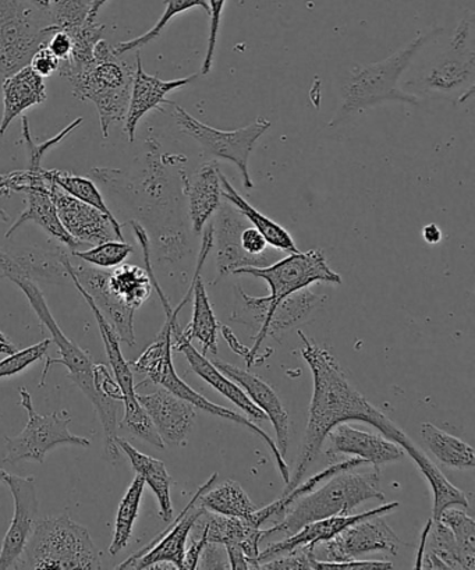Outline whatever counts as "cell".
<instances>
[{"mask_svg": "<svg viewBox=\"0 0 475 570\" xmlns=\"http://www.w3.org/2000/svg\"><path fill=\"white\" fill-rule=\"evenodd\" d=\"M298 335L303 342L301 356L311 368L314 391L300 455L284 494L301 483L308 468L317 461L328 434L336 425L350 422L367 423L399 446L410 439L349 383L345 371L333 354L308 340L304 332L298 331Z\"/></svg>", "mask_w": 475, "mask_h": 570, "instance_id": "obj_1", "label": "cell"}, {"mask_svg": "<svg viewBox=\"0 0 475 570\" xmlns=\"http://www.w3.org/2000/svg\"><path fill=\"white\" fill-rule=\"evenodd\" d=\"M234 275H250L267 282L270 293L267 297L248 296L241 287H236L237 308L231 321L259 326L267 323L270 314L285 297L308 286L318 284H342V276L329 267L327 258L318 248L306 253H293L289 257L263 268H240Z\"/></svg>", "mask_w": 475, "mask_h": 570, "instance_id": "obj_2", "label": "cell"}, {"mask_svg": "<svg viewBox=\"0 0 475 570\" xmlns=\"http://www.w3.org/2000/svg\"><path fill=\"white\" fill-rule=\"evenodd\" d=\"M12 282L14 285H18L26 297L29 298L37 317L40 318L41 323L51 332L52 342L58 346L60 354L59 358L47 357L46 367L42 370L40 381L41 389L46 385L47 375L52 365H65V367L68 368L69 379L85 392V395L91 401L93 409H96L99 420H101L105 455L112 462L118 461L119 448L116 445V439L119 436L118 401L105 400V397L98 394L96 385H93V363L90 353L77 346L73 341L69 340V337L63 334L57 320L53 318L51 309L48 307L46 296L42 295L37 282L27 278H18Z\"/></svg>", "mask_w": 475, "mask_h": 570, "instance_id": "obj_3", "label": "cell"}, {"mask_svg": "<svg viewBox=\"0 0 475 570\" xmlns=\"http://www.w3.org/2000/svg\"><path fill=\"white\" fill-rule=\"evenodd\" d=\"M180 308L176 307L174 313L168 315L167 321L159 332L157 340L149 345L146 351L141 353V356L130 362V367L136 373H140L147 376L149 383L162 386V389L172 392L174 395L179 396L180 400L191 403L192 406L198 411L212 414V416L222 417L243 425L247 430H250L254 435H257L265 445L269 448L273 453L276 466H278L285 483L290 479V470L287 466L286 459L280 455L276 442L265 433L263 429H259L257 424H254L251 420L243 417L241 414L230 411L224 406L215 405L211 401H208L206 396L198 394L197 391L192 390L191 386L185 383L176 373L174 358H172V330L174 325L178 324Z\"/></svg>", "mask_w": 475, "mask_h": 570, "instance_id": "obj_4", "label": "cell"}, {"mask_svg": "<svg viewBox=\"0 0 475 570\" xmlns=\"http://www.w3.org/2000/svg\"><path fill=\"white\" fill-rule=\"evenodd\" d=\"M441 32H444V30L436 29L427 32V35L419 32L407 46L388 59L353 68L345 82L344 91H342V98L344 99H342V107L333 125L339 124L352 114L362 112V110L377 107V105L386 101L412 105L422 102V99L413 96V94L403 91L399 82L403 73L413 63L417 53Z\"/></svg>", "mask_w": 475, "mask_h": 570, "instance_id": "obj_5", "label": "cell"}, {"mask_svg": "<svg viewBox=\"0 0 475 570\" xmlns=\"http://www.w3.org/2000/svg\"><path fill=\"white\" fill-rule=\"evenodd\" d=\"M385 501L380 490L379 469L373 472L353 473L352 470L333 475L321 489H315L298 498L286 509L285 518L274 528L263 530V540L268 535L295 534L303 525L338 514H352L353 509L366 501Z\"/></svg>", "mask_w": 475, "mask_h": 570, "instance_id": "obj_6", "label": "cell"}, {"mask_svg": "<svg viewBox=\"0 0 475 570\" xmlns=\"http://www.w3.org/2000/svg\"><path fill=\"white\" fill-rule=\"evenodd\" d=\"M135 69L125 63L107 40L97 43L90 68L70 77L77 99L96 105L102 137H109L110 126L125 121L129 110Z\"/></svg>", "mask_w": 475, "mask_h": 570, "instance_id": "obj_7", "label": "cell"}, {"mask_svg": "<svg viewBox=\"0 0 475 570\" xmlns=\"http://www.w3.org/2000/svg\"><path fill=\"white\" fill-rule=\"evenodd\" d=\"M16 569H102L86 528L66 514L37 522Z\"/></svg>", "mask_w": 475, "mask_h": 570, "instance_id": "obj_8", "label": "cell"}, {"mask_svg": "<svg viewBox=\"0 0 475 570\" xmlns=\"http://www.w3.org/2000/svg\"><path fill=\"white\" fill-rule=\"evenodd\" d=\"M53 31L48 12L27 0H0V75L8 77L29 66Z\"/></svg>", "mask_w": 475, "mask_h": 570, "instance_id": "obj_9", "label": "cell"}, {"mask_svg": "<svg viewBox=\"0 0 475 570\" xmlns=\"http://www.w3.org/2000/svg\"><path fill=\"white\" fill-rule=\"evenodd\" d=\"M20 406L29 414V422L19 435L7 436V458L4 463L18 464L20 462L43 463L49 451L59 445L90 448L91 440L75 435L69 430L71 417L66 411L53 412L49 416H41L32 405V397L26 386L19 389Z\"/></svg>", "mask_w": 475, "mask_h": 570, "instance_id": "obj_10", "label": "cell"}, {"mask_svg": "<svg viewBox=\"0 0 475 570\" xmlns=\"http://www.w3.org/2000/svg\"><path fill=\"white\" fill-rule=\"evenodd\" d=\"M170 105L174 107V118L179 129L192 140L200 142L215 157L234 164L240 171L243 185L251 190L254 183L248 170V160L259 138L270 129V121L259 116L241 129L225 131L202 124L178 104Z\"/></svg>", "mask_w": 475, "mask_h": 570, "instance_id": "obj_11", "label": "cell"}, {"mask_svg": "<svg viewBox=\"0 0 475 570\" xmlns=\"http://www.w3.org/2000/svg\"><path fill=\"white\" fill-rule=\"evenodd\" d=\"M218 473H214L206 484L197 490L196 495L184 509V512L175 519L164 533L155 537L142 550L132 553L127 561L120 563L116 569H149L159 564L169 563L176 569H184L187 540H189L192 528L198 523L206 509L198 505V498L217 483Z\"/></svg>", "mask_w": 475, "mask_h": 570, "instance_id": "obj_12", "label": "cell"}, {"mask_svg": "<svg viewBox=\"0 0 475 570\" xmlns=\"http://www.w3.org/2000/svg\"><path fill=\"white\" fill-rule=\"evenodd\" d=\"M399 537L385 522L384 514H375L347 525L334 539L314 546L317 561L340 562L357 559L369 552H386L397 556L400 548Z\"/></svg>", "mask_w": 475, "mask_h": 570, "instance_id": "obj_13", "label": "cell"}, {"mask_svg": "<svg viewBox=\"0 0 475 570\" xmlns=\"http://www.w3.org/2000/svg\"><path fill=\"white\" fill-rule=\"evenodd\" d=\"M46 183L49 196L57 206L60 223L81 246H96L99 243L113 240L115 237H118V240H123V232H121L125 228L123 225L113 224L108 215L90 204L77 200L55 183L47 180Z\"/></svg>", "mask_w": 475, "mask_h": 570, "instance_id": "obj_14", "label": "cell"}, {"mask_svg": "<svg viewBox=\"0 0 475 570\" xmlns=\"http://www.w3.org/2000/svg\"><path fill=\"white\" fill-rule=\"evenodd\" d=\"M4 483L12 491L14 513L0 548V570L16 569L27 542L34 533L38 513L36 479L8 474Z\"/></svg>", "mask_w": 475, "mask_h": 570, "instance_id": "obj_15", "label": "cell"}, {"mask_svg": "<svg viewBox=\"0 0 475 570\" xmlns=\"http://www.w3.org/2000/svg\"><path fill=\"white\" fill-rule=\"evenodd\" d=\"M245 226L246 218L234 206H230L229 203L220 204L217 224H214V248H217V281L226 275L235 274L237 269L263 268L273 262L276 250H268L263 256H251V254L243 250L240 235Z\"/></svg>", "mask_w": 475, "mask_h": 570, "instance_id": "obj_16", "label": "cell"}, {"mask_svg": "<svg viewBox=\"0 0 475 570\" xmlns=\"http://www.w3.org/2000/svg\"><path fill=\"white\" fill-rule=\"evenodd\" d=\"M70 281H76L96 303L99 312L112 325L119 341L129 346L136 345L135 309L125 306L115 297L108 286L109 269L91 268L88 265H73L66 262Z\"/></svg>", "mask_w": 475, "mask_h": 570, "instance_id": "obj_17", "label": "cell"}, {"mask_svg": "<svg viewBox=\"0 0 475 570\" xmlns=\"http://www.w3.org/2000/svg\"><path fill=\"white\" fill-rule=\"evenodd\" d=\"M198 79V75L184 77V79H176L165 81L157 76L146 73L142 68V60L140 51H137V60L135 68V76H132L131 96L129 110H127L125 119V131L129 141H135L136 130L140 120L148 112L154 109H161L165 104H172L167 98L179 88L189 86L190 82Z\"/></svg>", "mask_w": 475, "mask_h": 570, "instance_id": "obj_18", "label": "cell"}, {"mask_svg": "<svg viewBox=\"0 0 475 570\" xmlns=\"http://www.w3.org/2000/svg\"><path fill=\"white\" fill-rule=\"evenodd\" d=\"M69 254L63 250H46L40 247L21 248L10 253L0 248V278L9 281L27 278L43 281L49 284H63L70 281L66 259Z\"/></svg>", "mask_w": 475, "mask_h": 570, "instance_id": "obj_19", "label": "cell"}, {"mask_svg": "<svg viewBox=\"0 0 475 570\" xmlns=\"http://www.w3.org/2000/svg\"><path fill=\"white\" fill-rule=\"evenodd\" d=\"M137 400L164 442L170 445L185 444L197 417V409L191 403L180 400L165 389L154 394H137Z\"/></svg>", "mask_w": 475, "mask_h": 570, "instance_id": "obj_20", "label": "cell"}, {"mask_svg": "<svg viewBox=\"0 0 475 570\" xmlns=\"http://www.w3.org/2000/svg\"><path fill=\"white\" fill-rule=\"evenodd\" d=\"M172 347L174 351L185 354L191 370L195 371L200 379L206 381L208 385H211L220 395H224L226 400L235 403L241 412L248 414L253 420H257V422L268 420L261 409L254 405L250 397L247 396L239 384H236L234 380H230L228 375L222 373L211 360L206 357V354L198 352L197 348L191 345V341L184 334V330L180 328L179 323L174 325Z\"/></svg>", "mask_w": 475, "mask_h": 570, "instance_id": "obj_21", "label": "cell"}, {"mask_svg": "<svg viewBox=\"0 0 475 570\" xmlns=\"http://www.w3.org/2000/svg\"><path fill=\"white\" fill-rule=\"evenodd\" d=\"M217 367L222 371L236 384H239L247 396L250 397L254 405L265 413V416L274 424L276 433V446L280 455L286 459L287 448H289L290 434V420L284 403L280 402L279 396L268 383H265L258 375L250 373V371L237 367V365L214 362Z\"/></svg>", "mask_w": 475, "mask_h": 570, "instance_id": "obj_22", "label": "cell"}, {"mask_svg": "<svg viewBox=\"0 0 475 570\" xmlns=\"http://www.w3.org/2000/svg\"><path fill=\"white\" fill-rule=\"evenodd\" d=\"M399 508V502L385 503L383 507L373 509V511L360 514H338L323 520H315V522L303 525L296 531L295 534L287 535L286 539L273 542L264 551H259V563L270 561V559L284 556V553L295 550V548L303 546L318 544V542L328 541L346 529L347 525L360 522V520L375 517V514H389Z\"/></svg>", "mask_w": 475, "mask_h": 570, "instance_id": "obj_23", "label": "cell"}, {"mask_svg": "<svg viewBox=\"0 0 475 570\" xmlns=\"http://www.w3.org/2000/svg\"><path fill=\"white\" fill-rule=\"evenodd\" d=\"M330 441L328 455H350L363 459L374 466L379 464L402 461L406 452L394 441L385 439L383 434L366 433L344 423L328 434Z\"/></svg>", "mask_w": 475, "mask_h": 570, "instance_id": "obj_24", "label": "cell"}, {"mask_svg": "<svg viewBox=\"0 0 475 570\" xmlns=\"http://www.w3.org/2000/svg\"><path fill=\"white\" fill-rule=\"evenodd\" d=\"M218 160H208L191 177L184 176V191L189 198V215L195 234H201L208 220L218 213L222 200V180H220Z\"/></svg>", "mask_w": 475, "mask_h": 570, "instance_id": "obj_25", "label": "cell"}, {"mask_svg": "<svg viewBox=\"0 0 475 570\" xmlns=\"http://www.w3.org/2000/svg\"><path fill=\"white\" fill-rule=\"evenodd\" d=\"M27 207L16 223L10 226L7 234V239L14 234L16 230L27 223H34L40 226L42 230H46L52 239L69 248L70 252L79 250L81 247L79 242H76L73 237L69 235V232L65 229L58 215L57 206L49 196L47 190V183L43 179L36 180L31 186L26 188Z\"/></svg>", "mask_w": 475, "mask_h": 570, "instance_id": "obj_26", "label": "cell"}, {"mask_svg": "<svg viewBox=\"0 0 475 570\" xmlns=\"http://www.w3.org/2000/svg\"><path fill=\"white\" fill-rule=\"evenodd\" d=\"M3 114L0 120V137L7 135L9 126L27 109L47 101L46 79L37 75L31 66L4 77Z\"/></svg>", "mask_w": 475, "mask_h": 570, "instance_id": "obj_27", "label": "cell"}, {"mask_svg": "<svg viewBox=\"0 0 475 570\" xmlns=\"http://www.w3.org/2000/svg\"><path fill=\"white\" fill-rule=\"evenodd\" d=\"M327 301V297L315 295L311 291L303 289L293 295L287 296L278 303L274 313L264 325L259 326L258 334L254 346L250 347V356H248L247 365L257 364L259 347H261L268 336H278L281 332L291 328L301 320L308 317L309 314L317 309Z\"/></svg>", "mask_w": 475, "mask_h": 570, "instance_id": "obj_28", "label": "cell"}, {"mask_svg": "<svg viewBox=\"0 0 475 570\" xmlns=\"http://www.w3.org/2000/svg\"><path fill=\"white\" fill-rule=\"evenodd\" d=\"M207 541L217 542L225 547H240L251 569H258L259 544L263 541V530L254 524L251 520L240 518L222 517L212 513L204 525Z\"/></svg>", "mask_w": 475, "mask_h": 570, "instance_id": "obj_29", "label": "cell"}, {"mask_svg": "<svg viewBox=\"0 0 475 570\" xmlns=\"http://www.w3.org/2000/svg\"><path fill=\"white\" fill-rule=\"evenodd\" d=\"M71 282H73L76 289L79 291L80 295L85 297V301L93 313V317L97 320L99 334H101L105 351H107L115 380L118 381L121 392H123L125 409H131L140 405L136 394L135 375H132L129 362H126L123 353L120 351V341L118 335H116L112 325H110L108 320L103 317L101 312H99V308L96 306V303L92 302L90 295H88V293L82 289L76 281Z\"/></svg>", "mask_w": 475, "mask_h": 570, "instance_id": "obj_30", "label": "cell"}, {"mask_svg": "<svg viewBox=\"0 0 475 570\" xmlns=\"http://www.w3.org/2000/svg\"><path fill=\"white\" fill-rule=\"evenodd\" d=\"M116 445L126 453L135 472L141 475L146 484L149 485V489L152 490L155 497H157L159 517H161L164 522H170L174 519L172 497H170L172 479H170L165 463L137 451L135 446L126 440H121L120 436L116 439Z\"/></svg>", "mask_w": 475, "mask_h": 570, "instance_id": "obj_31", "label": "cell"}, {"mask_svg": "<svg viewBox=\"0 0 475 570\" xmlns=\"http://www.w3.org/2000/svg\"><path fill=\"white\" fill-rule=\"evenodd\" d=\"M220 180H222V197L226 203L234 206L237 212L246 218L247 223H250L253 228H256L259 234L264 236V239L267 240L270 248H274L276 252L289 254L298 252L295 239H293L289 230L276 224L275 220L268 218L267 215L259 213L256 207H253L251 204L236 190L234 185L228 180V177L224 174L220 175Z\"/></svg>", "mask_w": 475, "mask_h": 570, "instance_id": "obj_32", "label": "cell"}, {"mask_svg": "<svg viewBox=\"0 0 475 570\" xmlns=\"http://www.w3.org/2000/svg\"><path fill=\"white\" fill-rule=\"evenodd\" d=\"M402 448L413 459V462L417 464L419 472L428 481L429 489L433 491L434 507L433 518L431 519L438 520L442 512L447 508L458 507L468 509L469 503L464 492L445 478L441 469L414 444L412 439H408Z\"/></svg>", "mask_w": 475, "mask_h": 570, "instance_id": "obj_33", "label": "cell"}, {"mask_svg": "<svg viewBox=\"0 0 475 570\" xmlns=\"http://www.w3.org/2000/svg\"><path fill=\"white\" fill-rule=\"evenodd\" d=\"M198 505L207 512L247 520H251L258 509L243 487L234 480L225 481L218 487L212 485L211 489L202 492L198 498Z\"/></svg>", "mask_w": 475, "mask_h": 570, "instance_id": "obj_34", "label": "cell"}, {"mask_svg": "<svg viewBox=\"0 0 475 570\" xmlns=\"http://www.w3.org/2000/svg\"><path fill=\"white\" fill-rule=\"evenodd\" d=\"M419 433L431 453L445 466L457 470L474 469V450L467 442L447 434L433 423H423Z\"/></svg>", "mask_w": 475, "mask_h": 570, "instance_id": "obj_35", "label": "cell"}, {"mask_svg": "<svg viewBox=\"0 0 475 570\" xmlns=\"http://www.w3.org/2000/svg\"><path fill=\"white\" fill-rule=\"evenodd\" d=\"M108 286L119 302L135 312L151 297L154 291L146 269L125 263L109 269Z\"/></svg>", "mask_w": 475, "mask_h": 570, "instance_id": "obj_36", "label": "cell"}, {"mask_svg": "<svg viewBox=\"0 0 475 570\" xmlns=\"http://www.w3.org/2000/svg\"><path fill=\"white\" fill-rule=\"evenodd\" d=\"M475 58L473 49L468 53H461L457 57H447L431 69L419 80V86L425 90L451 94L466 86L474 77Z\"/></svg>", "mask_w": 475, "mask_h": 570, "instance_id": "obj_37", "label": "cell"}, {"mask_svg": "<svg viewBox=\"0 0 475 570\" xmlns=\"http://www.w3.org/2000/svg\"><path fill=\"white\" fill-rule=\"evenodd\" d=\"M362 464L367 463L364 462L363 459L352 458L349 461L333 464V466L324 469L323 472L313 475L311 479L304 481V483L298 484L291 491L286 492V494L281 495L278 501H275L263 509H257V512L253 514L251 522L258 525V528H261V525L267 523L269 519L284 514L286 509L289 508L293 502L317 489L323 481L329 480L333 475L340 472H346V470L360 468Z\"/></svg>", "mask_w": 475, "mask_h": 570, "instance_id": "obj_38", "label": "cell"}, {"mask_svg": "<svg viewBox=\"0 0 475 570\" xmlns=\"http://www.w3.org/2000/svg\"><path fill=\"white\" fill-rule=\"evenodd\" d=\"M144 487H146V481H144L141 475L137 474L129 490L121 498L118 513H116L113 539L109 547L110 556H116V553L125 550L127 544H129L138 519V512H140Z\"/></svg>", "mask_w": 475, "mask_h": 570, "instance_id": "obj_39", "label": "cell"}, {"mask_svg": "<svg viewBox=\"0 0 475 570\" xmlns=\"http://www.w3.org/2000/svg\"><path fill=\"white\" fill-rule=\"evenodd\" d=\"M105 30L107 27L98 24L96 21H87V23L80 27L79 30L68 35L73 40V49L68 60L60 63L59 73L70 79L80 71L90 68L93 62V51H96L97 43L103 40Z\"/></svg>", "mask_w": 475, "mask_h": 570, "instance_id": "obj_40", "label": "cell"}, {"mask_svg": "<svg viewBox=\"0 0 475 570\" xmlns=\"http://www.w3.org/2000/svg\"><path fill=\"white\" fill-rule=\"evenodd\" d=\"M42 179L55 183V185L62 188V190L68 193V195L77 198V200L90 204V206L96 207L99 212L108 215V217L113 220V224L121 225L119 220L115 218V215L110 213L107 204H105L101 191H99L96 183L87 179V177L70 174V171L65 170L43 169Z\"/></svg>", "mask_w": 475, "mask_h": 570, "instance_id": "obj_41", "label": "cell"}, {"mask_svg": "<svg viewBox=\"0 0 475 570\" xmlns=\"http://www.w3.org/2000/svg\"><path fill=\"white\" fill-rule=\"evenodd\" d=\"M442 523L446 524L455 537L463 569H475V522L466 509L452 507L442 512Z\"/></svg>", "mask_w": 475, "mask_h": 570, "instance_id": "obj_42", "label": "cell"}, {"mask_svg": "<svg viewBox=\"0 0 475 570\" xmlns=\"http://www.w3.org/2000/svg\"><path fill=\"white\" fill-rule=\"evenodd\" d=\"M164 3L165 12L151 30L147 31L146 35L141 37L135 38V40L120 42L118 46H115V52L118 57L132 51H140L142 47L157 40V38L162 36L164 30L167 29L170 21H172L176 16L187 12V10L200 8L209 16L207 0H164Z\"/></svg>", "mask_w": 475, "mask_h": 570, "instance_id": "obj_43", "label": "cell"}, {"mask_svg": "<svg viewBox=\"0 0 475 570\" xmlns=\"http://www.w3.org/2000/svg\"><path fill=\"white\" fill-rule=\"evenodd\" d=\"M424 551H428L434 553L435 557H438L441 561L446 564L447 569H463L455 537H453L449 528L442 523L441 520L429 519Z\"/></svg>", "mask_w": 475, "mask_h": 570, "instance_id": "obj_44", "label": "cell"}, {"mask_svg": "<svg viewBox=\"0 0 475 570\" xmlns=\"http://www.w3.org/2000/svg\"><path fill=\"white\" fill-rule=\"evenodd\" d=\"M92 0H51L48 14L55 30L75 32L90 16Z\"/></svg>", "mask_w": 475, "mask_h": 570, "instance_id": "obj_45", "label": "cell"}, {"mask_svg": "<svg viewBox=\"0 0 475 570\" xmlns=\"http://www.w3.org/2000/svg\"><path fill=\"white\" fill-rule=\"evenodd\" d=\"M135 253V247L127 245L125 240H108L99 243L90 250L71 252V256L82 259L86 264L92 267L102 269H113L123 264L131 254Z\"/></svg>", "mask_w": 475, "mask_h": 570, "instance_id": "obj_46", "label": "cell"}, {"mask_svg": "<svg viewBox=\"0 0 475 570\" xmlns=\"http://www.w3.org/2000/svg\"><path fill=\"white\" fill-rule=\"evenodd\" d=\"M82 120L85 119L79 118L75 121H71V124L68 127H66V129L60 131L58 136L51 138V140H48L42 144H36L31 137L29 119H27L26 116H23V119H21V121H23V138L27 146V151H29V170H42V159L43 157H46V154L49 151V149L53 148L55 146H58V144L62 142L66 137H69V135H71V132H73L76 129H79V127L82 124Z\"/></svg>", "mask_w": 475, "mask_h": 570, "instance_id": "obj_47", "label": "cell"}, {"mask_svg": "<svg viewBox=\"0 0 475 570\" xmlns=\"http://www.w3.org/2000/svg\"><path fill=\"white\" fill-rule=\"evenodd\" d=\"M51 343L52 340H46L24 348V351L8 354L7 358L0 360V380L12 379V376L23 373L30 365L40 362L42 357H46Z\"/></svg>", "mask_w": 475, "mask_h": 570, "instance_id": "obj_48", "label": "cell"}, {"mask_svg": "<svg viewBox=\"0 0 475 570\" xmlns=\"http://www.w3.org/2000/svg\"><path fill=\"white\" fill-rule=\"evenodd\" d=\"M314 547L303 546L295 548L270 561L259 563L258 569H317V559L314 557Z\"/></svg>", "mask_w": 475, "mask_h": 570, "instance_id": "obj_49", "label": "cell"}, {"mask_svg": "<svg viewBox=\"0 0 475 570\" xmlns=\"http://www.w3.org/2000/svg\"><path fill=\"white\" fill-rule=\"evenodd\" d=\"M209 36L207 43L206 58L202 60L201 75L207 76L211 73L215 62V53H217L220 23H222L224 10L226 7V0H209Z\"/></svg>", "mask_w": 475, "mask_h": 570, "instance_id": "obj_50", "label": "cell"}, {"mask_svg": "<svg viewBox=\"0 0 475 570\" xmlns=\"http://www.w3.org/2000/svg\"><path fill=\"white\" fill-rule=\"evenodd\" d=\"M130 226L132 232L137 237L138 243H140L141 250L144 254V262H146V271L149 275V278L152 281L154 289L157 291L159 298H161V303L165 309V314L170 315L174 312L172 306H170L169 298L165 295L161 285L157 279V276L154 274L152 264H151V242H149V237L147 235V230L142 228V226L136 220H130L127 223Z\"/></svg>", "mask_w": 475, "mask_h": 570, "instance_id": "obj_51", "label": "cell"}, {"mask_svg": "<svg viewBox=\"0 0 475 570\" xmlns=\"http://www.w3.org/2000/svg\"><path fill=\"white\" fill-rule=\"evenodd\" d=\"M93 385L99 395L105 400L123 402V392H121L118 381L110 374L109 368L105 364H93Z\"/></svg>", "mask_w": 475, "mask_h": 570, "instance_id": "obj_52", "label": "cell"}, {"mask_svg": "<svg viewBox=\"0 0 475 570\" xmlns=\"http://www.w3.org/2000/svg\"><path fill=\"white\" fill-rule=\"evenodd\" d=\"M197 569H230L225 546L207 541Z\"/></svg>", "mask_w": 475, "mask_h": 570, "instance_id": "obj_53", "label": "cell"}, {"mask_svg": "<svg viewBox=\"0 0 475 570\" xmlns=\"http://www.w3.org/2000/svg\"><path fill=\"white\" fill-rule=\"evenodd\" d=\"M30 66L37 75H40L42 79L51 77L55 71L59 70L60 60L49 51L47 46H42L32 57Z\"/></svg>", "mask_w": 475, "mask_h": 570, "instance_id": "obj_54", "label": "cell"}, {"mask_svg": "<svg viewBox=\"0 0 475 570\" xmlns=\"http://www.w3.org/2000/svg\"><path fill=\"white\" fill-rule=\"evenodd\" d=\"M240 243L243 250L251 254V256H263V254L269 250L267 240L253 226L241 230Z\"/></svg>", "mask_w": 475, "mask_h": 570, "instance_id": "obj_55", "label": "cell"}, {"mask_svg": "<svg viewBox=\"0 0 475 570\" xmlns=\"http://www.w3.org/2000/svg\"><path fill=\"white\" fill-rule=\"evenodd\" d=\"M46 46L49 48V51L60 60V63H62L70 57L71 49H73V40H71L68 32L63 30H55L52 36L49 37Z\"/></svg>", "mask_w": 475, "mask_h": 570, "instance_id": "obj_56", "label": "cell"}, {"mask_svg": "<svg viewBox=\"0 0 475 570\" xmlns=\"http://www.w3.org/2000/svg\"><path fill=\"white\" fill-rule=\"evenodd\" d=\"M394 564L386 561H357V559H350V561L340 562H327L317 561V569H392Z\"/></svg>", "mask_w": 475, "mask_h": 570, "instance_id": "obj_57", "label": "cell"}, {"mask_svg": "<svg viewBox=\"0 0 475 570\" xmlns=\"http://www.w3.org/2000/svg\"><path fill=\"white\" fill-rule=\"evenodd\" d=\"M206 542L207 537L202 530L201 539L191 540L190 546L186 547L184 569H197Z\"/></svg>", "mask_w": 475, "mask_h": 570, "instance_id": "obj_58", "label": "cell"}, {"mask_svg": "<svg viewBox=\"0 0 475 570\" xmlns=\"http://www.w3.org/2000/svg\"><path fill=\"white\" fill-rule=\"evenodd\" d=\"M473 21H472V14L468 16V18L464 19L461 24H458L455 36L452 38V49L455 52L461 51L464 47V42H466L469 30H472Z\"/></svg>", "mask_w": 475, "mask_h": 570, "instance_id": "obj_59", "label": "cell"}, {"mask_svg": "<svg viewBox=\"0 0 475 570\" xmlns=\"http://www.w3.org/2000/svg\"><path fill=\"white\" fill-rule=\"evenodd\" d=\"M423 237L424 240L428 243V245L436 246L439 245L442 239H444V234H442V230L438 225L429 224L427 226H424Z\"/></svg>", "mask_w": 475, "mask_h": 570, "instance_id": "obj_60", "label": "cell"}, {"mask_svg": "<svg viewBox=\"0 0 475 570\" xmlns=\"http://www.w3.org/2000/svg\"><path fill=\"white\" fill-rule=\"evenodd\" d=\"M16 351H18V348H16L13 343L9 341V337L0 331V354L8 356V354H12Z\"/></svg>", "mask_w": 475, "mask_h": 570, "instance_id": "obj_61", "label": "cell"}, {"mask_svg": "<svg viewBox=\"0 0 475 570\" xmlns=\"http://www.w3.org/2000/svg\"><path fill=\"white\" fill-rule=\"evenodd\" d=\"M107 2L108 0H92L90 16H88V21H91V23L92 21H96L99 10H101L105 7V4H107Z\"/></svg>", "mask_w": 475, "mask_h": 570, "instance_id": "obj_62", "label": "cell"}, {"mask_svg": "<svg viewBox=\"0 0 475 570\" xmlns=\"http://www.w3.org/2000/svg\"><path fill=\"white\" fill-rule=\"evenodd\" d=\"M32 7L42 10V12H48L49 7H51V0H27Z\"/></svg>", "mask_w": 475, "mask_h": 570, "instance_id": "obj_63", "label": "cell"}, {"mask_svg": "<svg viewBox=\"0 0 475 570\" xmlns=\"http://www.w3.org/2000/svg\"><path fill=\"white\" fill-rule=\"evenodd\" d=\"M8 473L4 470L0 469V481H4L7 479Z\"/></svg>", "mask_w": 475, "mask_h": 570, "instance_id": "obj_64", "label": "cell"}]
</instances>
